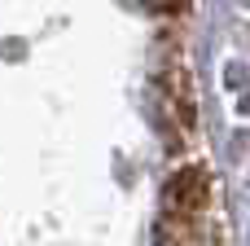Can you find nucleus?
<instances>
[{"instance_id":"f257e3e1","label":"nucleus","mask_w":250,"mask_h":246,"mask_svg":"<svg viewBox=\"0 0 250 246\" xmlns=\"http://www.w3.org/2000/svg\"><path fill=\"white\" fill-rule=\"evenodd\" d=\"M242 4H246V9H250V0H242Z\"/></svg>"}]
</instances>
